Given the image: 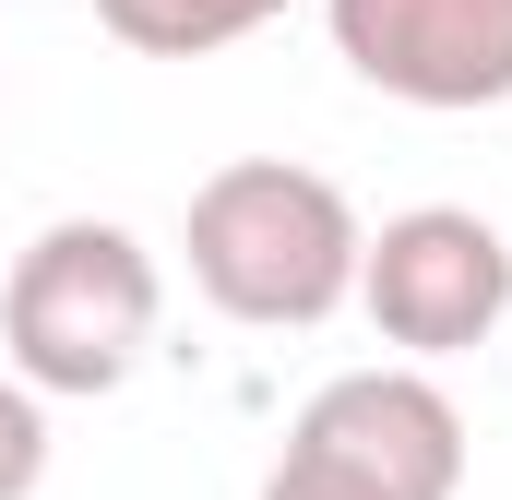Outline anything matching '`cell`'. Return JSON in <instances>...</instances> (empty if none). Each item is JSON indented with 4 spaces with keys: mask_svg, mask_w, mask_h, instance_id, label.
I'll return each mask as SVG.
<instances>
[{
    "mask_svg": "<svg viewBox=\"0 0 512 500\" xmlns=\"http://www.w3.org/2000/svg\"><path fill=\"white\" fill-rule=\"evenodd\" d=\"M191 286L227 310V322H251V334H310V322H334L346 298H358V203L322 179V167H298V155H239V167H215L203 191H191Z\"/></svg>",
    "mask_w": 512,
    "mask_h": 500,
    "instance_id": "obj_1",
    "label": "cell"
},
{
    "mask_svg": "<svg viewBox=\"0 0 512 500\" xmlns=\"http://www.w3.org/2000/svg\"><path fill=\"white\" fill-rule=\"evenodd\" d=\"M167 322V274L155 250L108 227V215H60L12 250V286H0V358L12 381L48 405V393H120L143 370Z\"/></svg>",
    "mask_w": 512,
    "mask_h": 500,
    "instance_id": "obj_2",
    "label": "cell"
},
{
    "mask_svg": "<svg viewBox=\"0 0 512 500\" xmlns=\"http://www.w3.org/2000/svg\"><path fill=\"white\" fill-rule=\"evenodd\" d=\"M358 310H370V334L405 346V358H465V346H489V322L512 310L501 227L465 215V203L393 215L382 239L358 250Z\"/></svg>",
    "mask_w": 512,
    "mask_h": 500,
    "instance_id": "obj_3",
    "label": "cell"
},
{
    "mask_svg": "<svg viewBox=\"0 0 512 500\" xmlns=\"http://www.w3.org/2000/svg\"><path fill=\"white\" fill-rule=\"evenodd\" d=\"M286 453L322 465V477H346V489H370V500H453L465 489V417H453V393L429 370H346V381H322V393L298 405Z\"/></svg>",
    "mask_w": 512,
    "mask_h": 500,
    "instance_id": "obj_4",
    "label": "cell"
},
{
    "mask_svg": "<svg viewBox=\"0 0 512 500\" xmlns=\"http://www.w3.org/2000/svg\"><path fill=\"white\" fill-rule=\"evenodd\" d=\"M334 60L405 108H501L512 96V0H322Z\"/></svg>",
    "mask_w": 512,
    "mask_h": 500,
    "instance_id": "obj_5",
    "label": "cell"
},
{
    "mask_svg": "<svg viewBox=\"0 0 512 500\" xmlns=\"http://www.w3.org/2000/svg\"><path fill=\"white\" fill-rule=\"evenodd\" d=\"M286 0H96V24L120 36V48H143V60H215V48H239V36H262Z\"/></svg>",
    "mask_w": 512,
    "mask_h": 500,
    "instance_id": "obj_6",
    "label": "cell"
},
{
    "mask_svg": "<svg viewBox=\"0 0 512 500\" xmlns=\"http://www.w3.org/2000/svg\"><path fill=\"white\" fill-rule=\"evenodd\" d=\"M36 477H48V405L0 370V500H36Z\"/></svg>",
    "mask_w": 512,
    "mask_h": 500,
    "instance_id": "obj_7",
    "label": "cell"
},
{
    "mask_svg": "<svg viewBox=\"0 0 512 500\" xmlns=\"http://www.w3.org/2000/svg\"><path fill=\"white\" fill-rule=\"evenodd\" d=\"M262 500H370V489H346V477H322V465L274 453V477H262Z\"/></svg>",
    "mask_w": 512,
    "mask_h": 500,
    "instance_id": "obj_8",
    "label": "cell"
}]
</instances>
